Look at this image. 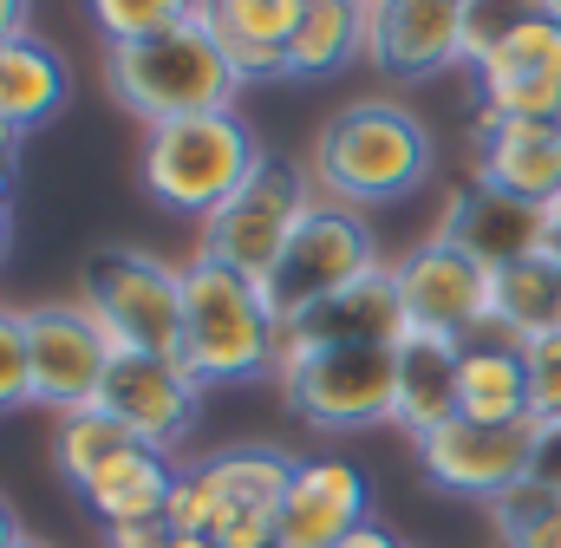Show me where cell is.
<instances>
[{"instance_id": "obj_29", "label": "cell", "mask_w": 561, "mask_h": 548, "mask_svg": "<svg viewBox=\"0 0 561 548\" xmlns=\"http://www.w3.org/2000/svg\"><path fill=\"white\" fill-rule=\"evenodd\" d=\"M105 46H125V39H150L163 26H183L196 20V0H85Z\"/></svg>"}, {"instance_id": "obj_38", "label": "cell", "mask_w": 561, "mask_h": 548, "mask_svg": "<svg viewBox=\"0 0 561 548\" xmlns=\"http://www.w3.org/2000/svg\"><path fill=\"white\" fill-rule=\"evenodd\" d=\"M7 196H13V150L0 144V209H7Z\"/></svg>"}, {"instance_id": "obj_15", "label": "cell", "mask_w": 561, "mask_h": 548, "mask_svg": "<svg viewBox=\"0 0 561 548\" xmlns=\"http://www.w3.org/2000/svg\"><path fill=\"white\" fill-rule=\"evenodd\" d=\"M366 59L392 79L463 66V0H366Z\"/></svg>"}, {"instance_id": "obj_23", "label": "cell", "mask_w": 561, "mask_h": 548, "mask_svg": "<svg viewBox=\"0 0 561 548\" xmlns=\"http://www.w3.org/2000/svg\"><path fill=\"white\" fill-rule=\"evenodd\" d=\"M287 59L294 79H333L353 59H366V0H300Z\"/></svg>"}, {"instance_id": "obj_2", "label": "cell", "mask_w": 561, "mask_h": 548, "mask_svg": "<svg viewBox=\"0 0 561 548\" xmlns=\"http://www.w3.org/2000/svg\"><path fill=\"white\" fill-rule=\"evenodd\" d=\"M203 386H249L280 373V320L262 281L216 255L183 262V353Z\"/></svg>"}, {"instance_id": "obj_42", "label": "cell", "mask_w": 561, "mask_h": 548, "mask_svg": "<svg viewBox=\"0 0 561 548\" xmlns=\"http://www.w3.org/2000/svg\"><path fill=\"white\" fill-rule=\"evenodd\" d=\"M542 13H549V20L561 26V0H542Z\"/></svg>"}, {"instance_id": "obj_34", "label": "cell", "mask_w": 561, "mask_h": 548, "mask_svg": "<svg viewBox=\"0 0 561 548\" xmlns=\"http://www.w3.org/2000/svg\"><path fill=\"white\" fill-rule=\"evenodd\" d=\"M170 543V523L157 516V523H118V529H105V548H163Z\"/></svg>"}, {"instance_id": "obj_13", "label": "cell", "mask_w": 561, "mask_h": 548, "mask_svg": "<svg viewBox=\"0 0 561 548\" xmlns=\"http://www.w3.org/2000/svg\"><path fill=\"white\" fill-rule=\"evenodd\" d=\"M431 236L457 242L470 262L503 274V269H516V262H529V255L549 249V209L523 203V196H510V190H496L483 176H463V183H450L444 216H437Z\"/></svg>"}, {"instance_id": "obj_1", "label": "cell", "mask_w": 561, "mask_h": 548, "mask_svg": "<svg viewBox=\"0 0 561 548\" xmlns=\"http://www.w3.org/2000/svg\"><path fill=\"white\" fill-rule=\"evenodd\" d=\"M307 170L327 203H346L359 216L379 203H405L431 176V125L399 99H353L313 132Z\"/></svg>"}, {"instance_id": "obj_26", "label": "cell", "mask_w": 561, "mask_h": 548, "mask_svg": "<svg viewBox=\"0 0 561 548\" xmlns=\"http://www.w3.org/2000/svg\"><path fill=\"white\" fill-rule=\"evenodd\" d=\"M196 20L216 46H280L300 26V0H196Z\"/></svg>"}, {"instance_id": "obj_6", "label": "cell", "mask_w": 561, "mask_h": 548, "mask_svg": "<svg viewBox=\"0 0 561 548\" xmlns=\"http://www.w3.org/2000/svg\"><path fill=\"white\" fill-rule=\"evenodd\" d=\"M280 406L313 437H353L392 424V346H307L275 373Z\"/></svg>"}, {"instance_id": "obj_5", "label": "cell", "mask_w": 561, "mask_h": 548, "mask_svg": "<svg viewBox=\"0 0 561 548\" xmlns=\"http://www.w3.org/2000/svg\"><path fill=\"white\" fill-rule=\"evenodd\" d=\"M72 300L112 333L118 353H183V269L105 242L79 262V287Z\"/></svg>"}, {"instance_id": "obj_8", "label": "cell", "mask_w": 561, "mask_h": 548, "mask_svg": "<svg viewBox=\"0 0 561 548\" xmlns=\"http://www.w3.org/2000/svg\"><path fill=\"white\" fill-rule=\"evenodd\" d=\"M313 170L307 163H294V157H262V170L203 222V255H216V262H229V269L255 274V281H268L280 262V249H287V236L300 229V216L313 209Z\"/></svg>"}, {"instance_id": "obj_36", "label": "cell", "mask_w": 561, "mask_h": 548, "mask_svg": "<svg viewBox=\"0 0 561 548\" xmlns=\"http://www.w3.org/2000/svg\"><path fill=\"white\" fill-rule=\"evenodd\" d=\"M26 33V0H0V39Z\"/></svg>"}, {"instance_id": "obj_19", "label": "cell", "mask_w": 561, "mask_h": 548, "mask_svg": "<svg viewBox=\"0 0 561 548\" xmlns=\"http://www.w3.org/2000/svg\"><path fill=\"white\" fill-rule=\"evenodd\" d=\"M457 418H477V424H536L529 366H523V340H510L503 327H483L477 340H463Z\"/></svg>"}, {"instance_id": "obj_16", "label": "cell", "mask_w": 561, "mask_h": 548, "mask_svg": "<svg viewBox=\"0 0 561 548\" xmlns=\"http://www.w3.org/2000/svg\"><path fill=\"white\" fill-rule=\"evenodd\" d=\"M470 176L523 196V203H561V125H529V118H496V112H470Z\"/></svg>"}, {"instance_id": "obj_18", "label": "cell", "mask_w": 561, "mask_h": 548, "mask_svg": "<svg viewBox=\"0 0 561 548\" xmlns=\"http://www.w3.org/2000/svg\"><path fill=\"white\" fill-rule=\"evenodd\" d=\"M457 379H463V340L412 327L392 346V424L405 437H424L457 418Z\"/></svg>"}, {"instance_id": "obj_40", "label": "cell", "mask_w": 561, "mask_h": 548, "mask_svg": "<svg viewBox=\"0 0 561 548\" xmlns=\"http://www.w3.org/2000/svg\"><path fill=\"white\" fill-rule=\"evenodd\" d=\"M549 255H556V262H561V203H556V209H549Z\"/></svg>"}, {"instance_id": "obj_22", "label": "cell", "mask_w": 561, "mask_h": 548, "mask_svg": "<svg viewBox=\"0 0 561 548\" xmlns=\"http://www.w3.org/2000/svg\"><path fill=\"white\" fill-rule=\"evenodd\" d=\"M176 457L170 450H131L125 464H112L92 490H79L85 496V510L99 516V529H118V523H157L163 516V503H170V490H176Z\"/></svg>"}, {"instance_id": "obj_11", "label": "cell", "mask_w": 561, "mask_h": 548, "mask_svg": "<svg viewBox=\"0 0 561 548\" xmlns=\"http://www.w3.org/2000/svg\"><path fill=\"white\" fill-rule=\"evenodd\" d=\"M203 392H209V386H203L183 359H170V353H112V373H105L99 406L112 411L138 444L176 457V444H183V437L196 431V418H203Z\"/></svg>"}, {"instance_id": "obj_31", "label": "cell", "mask_w": 561, "mask_h": 548, "mask_svg": "<svg viewBox=\"0 0 561 548\" xmlns=\"http://www.w3.org/2000/svg\"><path fill=\"white\" fill-rule=\"evenodd\" d=\"M163 523H170V536H209V529H216V490L203 483L196 464L176 470V490H170V503H163Z\"/></svg>"}, {"instance_id": "obj_32", "label": "cell", "mask_w": 561, "mask_h": 548, "mask_svg": "<svg viewBox=\"0 0 561 548\" xmlns=\"http://www.w3.org/2000/svg\"><path fill=\"white\" fill-rule=\"evenodd\" d=\"M523 366H529V399H536V418H561V333L523 340Z\"/></svg>"}, {"instance_id": "obj_44", "label": "cell", "mask_w": 561, "mask_h": 548, "mask_svg": "<svg viewBox=\"0 0 561 548\" xmlns=\"http://www.w3.org/2000/svg\"><path fill=\"white\" fill-rule=\"evenodd\" d=\"M13 548H46V543H33V536H20V543H13Z\"/></svg>"}, {"instance_id": "obj_35", "label": "cell", "mask_w": 561, "mask_h": 548, "mask_svg": "<svg viewBox=\"0 0 561 548\" xmlns=\"http://www.w3.org/2000/svg\"><path fill=\"white\" fill-rule=\"evenodd\" d=\"M340 548H405V543H399L386 523H366V529H353V536H346Z\"/></svg>"}, {"instance_id": "obj_21", "label": "cell", "mask_w": 561, "mask_h": 548, "mask_svg": "<svg viewBox=\"0 0 561 548\" xmlns=\"http://www.w3.org/2000/svg\"><path fill=\"white\" fill-rule=\"evenodd\" d=\"M66 105V59L39 33L0 39V125L20 137Z\"/></svg>"}, {"instance_id": "obj_14", "label": "cell", "mask_w": 561, "mask_h": 548, "mask_svg": "<svg viewBox=\"0 0 561 548\" xmlns=\"http://www.w3.org/2000/svg\"><path fill=\"white\" fill-rule=\"evenodd\" d=\"M373 483L353 457H300L294 483L275 510V548H340L353 529H366Z\"/></svg>"}, {"instance_id": "obj_33", "label": "cell", "mask_w": 561, "mask_h": 548, "mask_svg": "<svg viewBox=\"0 0 561 548\" xmlns=\"http://www.w3.org/2000/svg\"><path fill=\"white\" fill-rule=\"evenodd\" d=\"M529 483L561 490V418H536L529 424Z\"/></svg>"}, {"instance_id": "obj_20", "label": "cell", "mask_w": 561, "mask_h": 548, "mask_svg": "<svg viewBox=\"0 0 561 548\" xmlns=\"http://www.w3.org/2000/svg\"><path fill=\"white\" fill-rule=\"evenodd\" d=\"M294 464L300 457H287L275 444H229V450L196 457L203 483L216 490V523H229V516H275L287 483H294Z\"/></svg>"}, {"instance_id": "obj_4", "label": "cell", "mask_w": 561, "mask_h": 548, "mask_svg": "<svg viewBox=\"0 0 561 548\" xmlns=\"http://www.w3.org/2000/svg\"><path fill=\"white\" fill-rule=\"evenodd\" d=\"M262 144L236 112H209V118H176V125H150L144 132V190L150 203H163L170 216H196L209 222L255 170H262Z\"/></svg>"}, {"instance_id": "obj_39", "label": "cell", "mask_w": 561, "mask_h": 548, "mask_svg": "<svg viewBox=\"0 0 561 548\" xmlns=\"http://www.w3.org/2000/svg\"><path fill=\"white\" fill-rule=\"evenodd\" d=\"M163 548H222V543H216V536H170Z\"/></svg>"}, {"instance_id": "obj_9", "label": "cell", "mask_w": 561, "mask_h": 548, "mask_svg": "<svg viewBox=\"0 0 561 548\" xmlns=\"http://www.w3.org/2000/svg\"><path fill=\"white\" fill-rule=\"evenodd\" d=\"M20 313H26V359H33V406L59 411V418L99 406L112 353H118L112 333L79 300H39Z\"/></svg>"}, {"instance_id": "obj_12", "label": "cell", "mask_w": 561, "mask_h": 548, "mask_svg": "<svg viewBox=\"0 0 561 548\" xmlns=\"http://www.w3.org/2000/svg\"><path fill=\"white\" fill-rule=\"evenodd\" d=\"M419 470L444 496H470V503H496L503 490H516L529 477V424H477V418H450L437 431L412 437Z\"/></svg>"}, {"instance_id": "obj_27", "label": "cell", "mask_w": 561, "mask_h": 548, "mask_svg": "<svg viewBox=\"0 0 561 548\" xmlns=\"http://www.w3.org/2000/svg\"><path fill=\"white\" fill-rule=\"evenodd\" d=\"M490 529H496V548H561V490L523 477L490 503Z\"/></svg>"}, {"instance_id": "obj_3", "label": "cell", "mask_w": 561, "mask_h": 548, "mask_svg": "<svg viewBox=\"0 0 561 548\" xmlns=\"http://www.w3.org/2000/svg\"><path fill=\"white\" fill-rule=\"evenodd\" d=\"M105 92L150 125H176V118H209V112H229L242 79L229 72L222 46L209 39L203 20H183V26H163L150 39H125V46H105Z\"/></svg>"}, {"instance_id": "obj_7", "label": "cell", "mask_w": 561, "mask_h": 548, "mask_svg": "<svg viewBox=\"0 0 561 548\" xmlns=\"http://www.w3.org/2000/svg\"><path fill=\"white\" fill-rule=\"evenodd\" d=\"M379 262H386V255H379L373 222H366L359 209H346V203L313 196V209H307L300 229L287 236V249H280L275 274L262 281V294H268V307H275L280 327H294L300 313H313L320 300H333L340 287H353L359 274H373Z\"/></svg>"}, {"instance_id": "obj_10", "label": "cell", "mask_w": 561, "mask_h": 548, "mask_svg": "<svg viewBox=\"0 0 561 548\" xmlns=\"http://www.w3.org/2000/svg\"><path fill=\"white\" fill-rule=\"evenodd\" d=\"M399 294H405V320L450 333V340H477L490 327V300H496V274L483 262H470L457 242L424 236L405 255H392Z\"/></svg>"}, {"instance_id": "obj_41", "label": "cell", "mask_w": 561, "mask_h": 548, "mask_svg": "<svg viewBox=\"0 0 561 548\" xmlns=\"http://www.w3.org/2000/svg\"><path fill=\"white\" fill-rule=\"evenodd\" d=\"M7 242H13V222H7V209H0V255H7Z\"/></svg>"}, {"instance_id": "obj_43", "label": "cell", "mask_w": 561, "mask_h": 548, "mask_svg": "<svg viewBox=\"0 0 561 548\" xmlns=\"http://www.w3.org/2000/svg\"><path fill=\"white\" fill-rule=\"evenodd\" d=\"M0 144H7V150H13V144H20V137H13V132H7V125H0Z\"/></svg>"}, {"instance_id": "obj_25", "label": "cell", "mask_w": 561, "mask_h": 548, "mask_svg": "<svg viewBox=\"0 0 561 548\" xmlns=\"http://www.w3.org/2000/svg\"><path fill=\"white\" fill-rule=\"evenodd\" d=\"M131 450H144V444L105 406H85V411H72V418H59V437H53V464H59V477H66L72 490H92V483H99L112 464H125Z\"/></svg>"}, {"instance_id": "obj_24", "label": "cell", "mask_w": 561, "mask_h": 548, "mask_svg": "<svg viewBox=\"0 0 561 548\" xmlns=\"http://www.w3.org/2000/svg\"><path fill=\"white\" fill-rule=\"evenodd\" d=\"M490 327H503L510 340H542V333H561V262L549 255V249L496 274Z\"/></svg>"}, {"instance_id": "obj_28", "label": "cell", "mask_w": 561, "mask_h": 548, "mask_svg": "<svg viewBox=\"0 0 561 548\" xmlns=\"http://www.w3.org/2000/svg\"><path fill=\"white\" fill-rule=\"evenodd\" d=\"M529 20H542V0H463V66H490Z\"/></svg>"}, {"instance_id": "obj_30", "label": "cell", "mask_w": 561, "mask_h": 548, "mask_svg": "<svg viewBox=\"0 0 561 548\" xmlns=\"http://www.w3.org/2000/svg\"><path fill=\"white\" fill-rule=\"evenodd\" d=\"M33 406V359H26V313L0 307V411Z\"/></svg>"}, {"instance_id": "obj_17", "label": "cell", "mask_w": 561, "mask_h": 548, "mask_svg": "<svg viewBox=\"0 0 561 548\" xmlns=\"http://www.w3.org/2000/svg\"><path fill=\"white\" fill-rule=\"evenodd\" d=\"M405 333H412V320H405L399 274H392V262H379L353 287H340L333 300H320L313 313H300L294 327H280V359L307 353V346H399Z\"/></svg>"}, {"instance_id": "obj_37", "label": "cell", "mask_w": 561, "mask_h": 548, "mask_svg": "<svg viewBox=\"0 0 561 548\" xmlns=\"http://www.w3.org/2000/svg\"><path fill=\"white\" fill-rule=\"evenodd\" d=\"M20 543V516H13V503L0 496V548H13Z\"/></svg>"}]
</instances>
